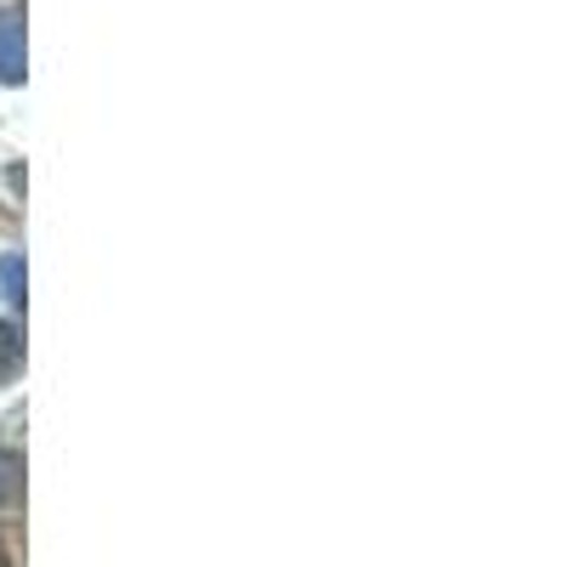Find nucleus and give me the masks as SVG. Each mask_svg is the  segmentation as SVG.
<instances>
[{"instance_id":"obj_1","label":"nucleus","mask_w":567,"mask_h":567,"mask_svg":"<svg viewBox=\"0 0 567 567\" xmlns=\"http://www.w3.org/2000/svg\"><path fill=\"white\" fill-rule=\"evenodd\" d=\"M0 80L7 85L23 80V23H18V12H0Z\"/></svg>"},{"instance_id":"obj_4","label":"nucleus","mask_w":567,"mask_h":567,"mask_svg":"<svg viewBox=\"0 0 567 567\" xmlns=\"http://www.w3.org/2000/svg\"><path fill=\"white\" fill-rule=\"evenodd\" d=\"M0 284H7V301H23V267L18 261H0Z\"/></svg>"},{"instance_id":"obj_3","label":"nucleus","mask_w":567,"mask_h":567,"mask_svg":"<svg viewBox=\"0 0 567 567\" xmlns=\"http://www.w3.org/2000/svg\"><path fill=\"white\" fill-rule=\"evenodd\" d=\"M18 488H23V465H18V454H0V511L18 505Z\"/></svg>"},{"instance_id":"obj_2","label":"nucleus","mask_w":567,"mask_h":567,"mask_svg":"<svg viewBox=\"0 0 567 567\" xmlns=\"http://www.w3.org/2000/svg\"><path fill=\"white\" fill-rule=\"evenodd\" d=\"M18 369H23V336L18 323H0V381H12Z\"/></svg>"},{"instance_id":"obj_5","label":"nucleus","mask_w":567,"mask_h":567,"mask_svg":"<svg viewBox=\"0 0 567 567\" xmlns=\"http://www.w3.org/2000/svg\"><path fill=\"white\" fill-rule=\"evenodd\" d=\"M0 567H12V556H7V550H0Z\"/></svg>"}]
</instances>
